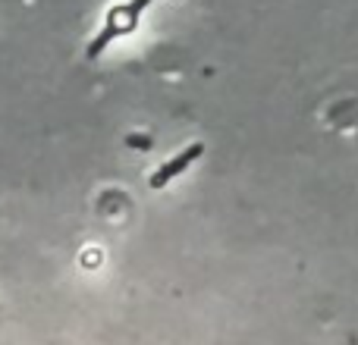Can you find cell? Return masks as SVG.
I'll use <instances>...</instances> for the list:
<instances>
[{"label": "cell", "instance_id": "obj_1", "mask_svg": "<svg viewBox=\"0 0 358 345\" xmlns=\"http://www.w3.org/2000/svg\"><path fill=\"white\" fill-rule=\"evenodd\" d=\"M155 3H157V0H126V3H113L110 10H107L104 22H101L98 35L88 41V47H85V57H88V60L101 57L113 41H120V38L132 35V31L138 29V22H142V16H145V13H148Z\"/></svg>", "mask_w": 358, "mask_h": 345}, {"label": "cell", "instance_id": "obj_2", "mask_svg": "<svg viewBox=\"0 0 358 345\" xmlns=\"http://www.w3.org/2000/svg\"><path fill=\"white\" fill-rule=\"evenodd\" d=\"M204 154V145L201 142H195V145H189V148H182L179 154H173L170 161H164L161 167H157L155 172H151V179H148V185L151 189H167L170 182L179 176V172H185L192 167V163L198 161V157Z\"/></svg>", "mask_w": 358, "mask_h": 345}]
</instances>
